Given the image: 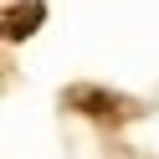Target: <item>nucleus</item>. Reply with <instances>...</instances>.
<instances>
[{"mask_svg": "<svg viewBox=\"0 0 159 159\" xmlns=\"http://www.w3.org/2000/svg\"><path fill=\"white\" fill-rule=\"evenodd\" d=\"M36 21H41V0L11 5V11H5V36H11V41H21V36H31V31H36Z\"/></svg>", "mask_w": 159, "mask_h": 159, "instance_id": "obj_1", "label": "nucleus"}]
</instances>
